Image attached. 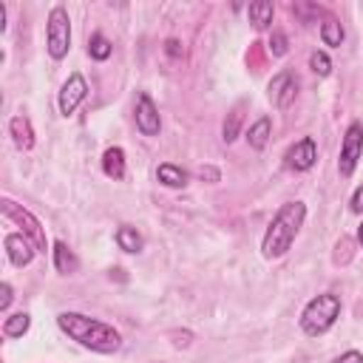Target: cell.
Returning <instances> with one entry per match:
<instances>
[{
  "label": "cell",
  "instance_id": "d4e9b609",
  "mask_svg": "<svg viewBox=\"0 0 363 363\" xmlns=\"http://www.w3.org/2000/svg\"><path fill=\"white\" fill-rule=\"evenodd\" d=\"M164 54L167 57H173V60H179V57H184V48H182V43L179 40H164Z\"/></svg>",
  "mask_w": 363,
  "mask_h": 363
},
{
  "label": "cell",
  "instance_id": "6da1fadb",
  "mask_svg": "<svg viewBox=\"0 0 363 363\" xmlns=\"http://www.w3.org/2000/svg\"><path fill=\"white\" fill-rule=\"evenodd\" d=\"M57 326L71 340H77L79 346H85L91 352H99V354H113L122 346V335L113 326H108V323H102L96 318H88L82 312H60L57 315Z\"/></svg>",
  "mask_w": 363,
  "mask_h": 363
},
{
  "label": "cell",
  "instance_id": "cb8c5ba5",
  "mask_svg": "<svg viewBox=\"0 0 363 363\" xmlns=\"http://www.w3.org/2000/svg\"><path fill=\"white\" fill-rule=\"evenodd\" d=\"M269 54L272 57H284L286 54V34L284 31H272V37H269Z\"/></svg>",
  "mask_w": 363,
  "mask_h": 363
},
{
  "label": "cell",
  "instance_id": "3957f363",
  "mask_svg": "<svg viewBox=\"0 0 363 363\" xmlns=\"http://www.w3.org/2000/svg\"><path fill=\"white\" fill-rule=\"evenodd\" d=\"M340 315V298L332 295V292H323V295H315L303 312H301V329L309 335V337H318L323 332L332 329V323L337 320Z\"/></svg>",
  "mask_w": 363,
  "mask_h": 363
},
{
  "label": "cell",
  "instance_id": "f1b7e54d",
  "mask_svg": "<svg viewBox=\"0 0 363 363\" xmlns=\"http://www.w3.org/2000/svg\"><path fill=\"white\" fill-rule=\"evenodd\" d=\"M199 176L201 179H210V182H218V170H213V167H201Z\"/></svg>",
  "mask_w": 363,
  "mask_h": 363
},
{
  "label": "cell",
  "instance_id": "8fae6325",
  "mask_svg": "<svg viewBox=\"0 0 363 363\" xmlns=\"http://www.w3.org/2000/svg\"><path fill=\"white\" fill-rule=\"evenodd\" d=\"M6 255L14 267H28L37 255V247L23 233H11V235H6Z\"/></svg>",
  "mask_w": 363,
  "mask_h": 363
},
{
  "label": "cell",
  "instance_id": "277c9868",
  "mask_svg": "<svg viewBox=\"0 0 363 363\" xmlns=\"http://www.w3.org/2000/svg\"><path fill=\"white\" fill-rule=\"evenodd\" d=\"M0 210H3V216H6L9 221L20 224L23 235L37 247V252H45L48 244H45V233H43V224H40L37 216H31L23 204H17V201H11V199H0Z\"/></svg>",
  "mask_w": 363,
  "mask_h": 363
},
{
  "label": "cell",
  "instance_id": "9a60e30c",
  "mask_svg": "<svg viewBox=\"0 0 363 363\" xmlns=\"http://www.w3.org/2000/svg\"><path fill=\"white\" fill-rule=\"evenodd\" d=\"M102 170H105V176H111V179H125V153H122V147H108L105 153H102Z\"/></svg>",
  "mask_w": 363,
  "mask_h": 363
},
{
  "label": "cell",
  "instance_id": "e0dca14e",
  "mask_svg": "<svg viewBox=\"0 0 363 363\" xmlns=\"http://www.w3.org/2000/svg\"><path fill=\"white\" fill-rule=\"evenodd\" d=\"M156 179H159L164 187H184V184H187V173H184L179 164H170V162H164V164L156 167Z\"/></svg>",
  "mask_w": 363,
  "mask_h": 363
},
{
  "label": "cell",
  "instance_id": "4fadbf2b",
  "mask_svg": "<svg viewBox=\"0 0 363 363\" xmlns=\"http://www.w3.org/2000/svg\"><path fill=\"white\" fill-rule=\"evenodd\" d=\"M54 269L60 272V275H71V272H77V267H79V261H77V255L68 250V244L65 241H54Z\"/></svg>",
  "mask_w": 363,
  "mask_h": 363
},
{
  "label": "cell",
  "instance_id": "44dd1931",
  "mask_svg": "<svg viewBox=\"0 0 363 363\" xmlns=\"http://www.w3.org/2000/svg\"><path fill=\"white\" fill-rule=\"evenodd\" d=\"M111 43H108V37H102V34H94L91 40H88V54L94 57V60H108L111 57Z\"/></svg>",
  "mask_w": 363,
  "mask_h": 363
},
{
  "label": "cell",
  "instance_id": "2e32d148",
  "mask_svg": "<svg viewBox=\"0 0 363 363\" xmlns=\"http://www.w3.org/2000/svg\"><path fill=\"white\" fill-rule=\"evenodd\" d=\"M269 130H272L269 116H261L255 125H250V130H247V142H250V147H252V150H264L267 142H269Z\"/></svg>",
  "mask_w": 363,
  "mask_h": 363
},
{
  "label": "cell",
  "instance_id": "83f0119b",
  "mask_svg": "<svg viewBox=\"0 0 363 363\" xmlns=\"http://www.w3.org/2000/svg\"><path fill=\"white\" fill-rule=\"evenodd\" d=\"M349 207H352V213H363V187H357V190L352 193Z\"/></svg>",
  "mask_w": 363,
  "mask_h": 363
},
{
  "label": "cell",
  "instance_id": "30bf717a",
  "mask_svg": "<svg viewBox=\"0 0 363 363\" xmlns=\"http://www.w3.org/2000/svg\"><path fill=\"white\" fill-rule=\"evenodd\" d=\"M133 116H136V128H139L145 136H156V133L162 130L159 111H156V105H153V99H150L147 94H139V96H136V111H133Z\"/></svg>",
  "mask_w": 363,
  "mask_h": 363
},
{
  "label": "cell",
  "instance_id": "7c38bea8",
  "mask_svg": "<svg viewBox=\"0 0 363 363\" xmlns=\"http://www.w3.org/2000/svg\"><path fill=\"white\" fill-rule=\"evenodd\" d=\"M9 133L17 150H31L34 147V128L28 122V116H11L9 122Z\"/></svg>",
  "mask_w": 363,
  "mask_h": 363
},
{
  "label": "cell",
  "instance_id": "ac0fdd59",
  "mask_svg": "<svg viewBox=\"0 0 363 363\" xmlns=\"http://www.w3.org/2000/svg\"><path fill=\"white\" fill-rule=\"evenodd\" d=\"M116 244H119V250H125V252H139L145 241H142V235H139L136 227L122 224V227L116 230Z\"/></svg>",
  "mask_w": 363,
  "mask_h": 363
},
{
  "label": "cell",
  "instance_id": "f546056e",
  "mask_svg": "<svg viewBox=\"0 0 363 363\" xmlns=\"http://www.w3.org/2000/svg\"><path fill=\"white\" fill-rule=\"evenodd\" d=\"M357 241H360V247H363V221H360V227H357Z\"/></svg>",
  "mask_w": 363,
  "mask_h": 363
},
{
  "label": "cell",
  "instance_id": "9c48e42d",
  "mask_svg": "<svg viewBox=\"0 0 363 363\" xmlns=\"http://www.w3.org/2000/svg\"><path fill=\"white\" fill-rule=\"evenodd\" d=\"M85 94H88V85H85L82 74H71V77L62 82L60 96H57V102H60V113H62V116H71V113L77 111V105L85 99Z\"/></svg>",
  "mask_w": 363,
  "mask_h": 363
},
{
  "label": "cell",
  "instance_id": "d6986e66",
  "mask_svg": "<svg viewBox=\"0 0 363 363\" xmlns=\"http://www.w3.org/2000/svg\"><path fill=\"white\" fill-rule=\"evenodd\" d=\"M28 326H31V315L28 312H14L3 320V335L6 337H23L28 332Z\"/></svg>",
  "mask_w": 363,
  "mask_h": 363
},
{
  "label": "cell",
  "instance_id": "484cf974",
  "mask_svg": "<svg viewBox=\"0 0 363 363\" xmlns=\"http://www.w3.org/2000/svg\"><path fill=\"white\" fill-rule=\"evenodd\" d=\"M332 363H363V354H360L357 349H349V352H343L340 357H335Z\"/></svg>",
  "mask_w": 363,
  "mask_h": 363
},
{
  "label": "cell",
  "instance_id": "5bb4252c",
  "mask_svg": "<svg viewBox=\"0 0 363 363\" xmlns=\"http://www.w3.org/2000/svg\"><path fill=\"white\" fill-rule=\"evenodd\" d=\"M272 14H275V6H272L269 0H255V3L247 6V17H250V23H252L258 31L272 23Z\"/></svg>",
  "mask_w": 363,
  "mask_h": 363
},
{
  "label": "cell",
  "instance_id": "ba28073f",
  "mask_svg": "<svg viewBox=\"0 0 363 363\" xmlns=\"http://www.w3.org/2000/svg\"><path fill=\"white\" fill-rule=\"evenodd\" d=\"M267 94H269L272 105L284 111V108H289V105L295 102V96H298V79H295L289 71H281V74H275V77L269 79Z\"/></svg>",
  "mask_w": 363,
  "mask_h": 363
},
{
  "label": "cell",
  "instance_id": "ffe728a7",
  "mask_svg": "<svg viewBox=\"0 0 363 363\" xmlns=\"http://www.w3.org/2000/svg\"><path fill=\"white\" fill-rule=\"evenodd\" d=\"M320 40H323V45H340L343 43V26H340V20L326 17L323 26H320Z\"/></svg>",
  "mask_w": 363,
  "mask_h": 363
},
{
  "label": "cell",
  "instance_id": "52a82bcc",
  "mask_svg": "<svg viewBox=\"0 0 363 363\" xmlns=\"http://www.w3.org/2000/svg\"><path fill=\"white\" fill-rule=\"evenodd\" d=\"M315 162H318V145H315V139H312V136L298 139V142L286 150V156H284V164H286L289 170H295V173L309 170Z\"/></svg>",
  "mask_w": 363,
  "mask_h": 363
},
{
  "label": "cell",
  "instance_id": "8992f818",
  "mask_svg": "<svg viewBox=\"0 0 363 363\" xmlns=\"http://www.w3.org/2000/svg\"><path fill=\"white\" fill-rule=\"evenodd\" d=\"M360 153H363V125L360 122H352L346 128V136H343V145H340V159H337V173L343 179H349L360 162Z\"/></svg>",
  "mask_w": 363,
  "mask_h": 363
},
{
  "label": "cell",
  "instance_id": "7a4b0ae2",
  "mask_svg": "<svg viewBox=\"0 0 363 363\" xmlns=\"http://www.w3.org/2000/svg\"><path fill=\"white\" fill-rule=\"evenodd\" d=\"M306 221V204L303 201H286L278 207V213L272 216L264 238H261V255L264 258H281L289 252V247L295 244L301 227Z\"/></svg>",
  "mask_w": 363,
  "mask_h": 363
},
{
  "label": "cell",
  "instance_id": "4316f807",
  "mask_svg": "<svg viewBox=\"0 0 363 363\" xmlns=\"http://www.w3.org/2000/svg\"><path fill=\"white\" fill-rule=\"evenodd\" d=\"M0 292H3V298H0V309L6 312V309H9V303H11V298H14V295H11V284H9V281H3Z\"/></svg>",
  "mask_w": 363,
  "mask_h": 363
},
{
  "label": "cell",
  "instance_id": "7402d4cb",
  "mask_svg": "<svg viewBox=\"0 0 363 363\" xmlns=\"http://www.w3.org/2000/svg\"><path fill=\"white\" fill-rule=\"evenodd\" d=\"M238 125H241V105H238V108H233V111L227 113V119H224V128H221L224 142H233V139L238 136Z\"/></svg>",
  "mask_w": 363,
  "mask_h": 363
},
{
  "label": "cell",
  "instance_id": "603a6c76",
  "mask_svg": "<svg viewBox=\"0 0 363 363\" xmlns=\"http://www.w3.org/2000/svg\"><path fill=\"white\" fill-rule=\"evenodd\" d=\"M309 68H312L318 77H329V74H332V60H329L323 51H312V54H309Z\"/></svg>",
  "mask_w": 363,
  "mask_h": 363
},
{
  "label": "cell",
  "instance_id": "5b68a950",
  "mask_svg": "<svg viewBox=\"0 0 363 363\" xmlns=\"http://www.w3.org/2000/svg\"><path fill=\"white\" fill-rule=\"evenodd\" d=\"M45 43H48V54L54 60H62L71 48V20H68V11L62 6H54L51 14H48Z\"/></svg>",
  "mask_w": 363,
  "mask_h": 363
}]
</instances>
